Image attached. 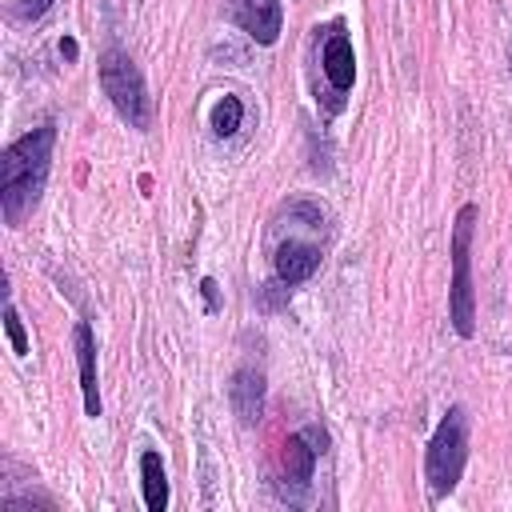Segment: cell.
I'll return each mask as SVG.
<instances>
[{
    "instance_id": "obj_13",
    "label": "cell",
    "mask_w": 512,
    "mask_h": 512,
    "mask_svg": "<svg viewBox=\"0 0 512 512\" xmlns=\"http://www.w3.org/2000/svg\"><path fill=\"white\" fill-rule=\"evenodd\" d=\"M4 328H8L12 352H16V356H28V336H24V324H20V316H16V308H12V304L4 308Z\"/></svg>"
},
{
    "instance_id": "obj_10",
    "label": "cell",
    "mask_w": 512,
    "mask_h": 512,
    "mask_svg": "<svg viewBox=\"0 0 512 512\" xmlns=\"http://www.w3.org/2000/svg\"><path fill=\"white\" fill-rule=\"evenodd\" d=\"M316 452L320 448H308V432L304 436H288L280 444V476L296 488H304L312 480V464H316Z\"/></svg>"
},
{
    "instance_id": "obj_4",
    "label": "cell",
    "mask_w": 512,
    "mask_h": 512,
    "mask_svg": "<svg viewBox=\"0 0 512 512\" xmlns=\"http://www.w3.org/2000/svg\"><path fill=\"white\" fill-rule=\"evenodd\" d=\"M100 88H104V96L112 100V108H116L132 128H148V116H152L148 88H144V76H140V68L132 64L128 52L108 48V52L100 56Z\"/></svg>"
},
{
    "instance_id": "obj_2",
    "label": "cell",
    "mask_w": 512,
    "mask_h": 512,
    "mask_svg": "<svg viewBox=\"0 0 512 512\" xmlns=\"http://www.w3.org/2000/svg\"><path fill=\"white\" fill-rule=\"evenodd\" d=\"M468 460V412L460 404H452L444 412V420L436 424L432 440H428V456H424V480L436 496H448L460 484Z\"/></svg>"
},
{
    "instance_id": "obj_11",
    "label": "cell",
    "mask_w": 512,
    "mask_h": 512,
    "mask_svg": "<svg viewBox=\"0 0 512 512\" xmlns=\"http://www.w3.org/2000/svg\"><path fill=\"white\" fill-rule=\"evenodd\" d=\"M140 480H144V504L152 512H164L168 508V476H164L160 452H144L140 456Z\"/></svg>"
},
{
    "instance_id": "obj_15",
    "label": "cell",
    "mask_w": 512,
    "mask_h": 512,
    "mask_svg": "<svg viewBox=\"0 0 512 512\" xmlns=\"http://www.w3.org/2000/svg\"><path fill=\"white\" fill-rule=\"evenodd\" d=\"M200 288H204V296H208V308H216V284H212V280H204Z\"/></svg>"
},
{
    "instance_id": "obj_8",
    "label": "cell",
    "mask_w": 512,
    "mask_h": 512,
    "mask_svg": "<svg viewBox=\"0 0 512 512\" xmlns=\"http://www.w3.org/2000/svg\"><path fill=\"white\" fill-rule=\"evenodd\" d=\"M320 268V248L304 240H284L276 248V276L280 284H304Z\"/></svg>"
},
{
    "instance_id": "obj_16",
    "label": "cell",
    "mask_w": 512,
    "mask_h": 512,
    "mask_svg": "<svg viewBox=\"0 0 512 512\" xmlns=\"http://www.w3.org/2000/svg\"><path fill=\"white\" fill-rule=\"evenodd\" d=\"M508 60H512V56H508Z\"/></svg>"
},
{
    "instance_id": "obj_3",
    "label": "cell",
    "mask_w": 512,
    "mask_h": 512,
    "mask_svg": "<svg viewBox=\"0 0 512 512\" xmlns=\"http://www.w3.org/2000/svg\"><path fill=\"white\" fill-rule=\"evenodd\" d=\"M476 204H464L452 224V284H448V316L460 336L476 332V292H472V228H476Z\"/></svg>"
},
{
    "instance_id": "obj_9",
    "label": "cell",
    "mask_w": 512,
    "mask_h": 512,
    "mask_svg": "<svg viewBox=\"0 0 512 512\" xmlns=\"http://www.w3.org/2000/svg\"><path fill=\"white\" fill-rule=\"evenodd\" d=\"M320 64H324V76H328V84L336 92H348L352 88V80H356V56H352V40L344 32H332L328 36Z\"/></svg>"
},
{
    "instance_id": "obj_14",
    "label": "cell",
    "mask_w": 512,
    "mask_h": 512,
    "mask_svg": "<svg viewBox=\"0 0 512 512\" xmlns=\"http://www.w3.org/2000/svg\"><path fill=\"white\" fill-rule=\"evenodd\" d=\"M48 8H52V0H24L20 16H24V20H40V16L48 12Z\"/></svg>"
},
{
    "instance_id": "obj_6",
    "label": "cell",
    "mask_w": 512,
    "mask_h": 512,
    "mask_svg": "<svg viewBox=\"0 0 512 512\" xmlns=\"http://www.w3.org/2000/svg\"><path fill=\"white\" fill-rule=\"evenodd\" d=\"M76 364H80V392H84V412L88 416H100V384H96V336L92 328L80 320L76 332Z\"/></svg>"
},
{
    "instance_id": "obj_12",
    "label": "cell",
    "mask_w": 512,
    "mask_h": 512,
    "mask_svg": "<svg viewBox=\"0 0 512 512\" xmlns=\"http://www.w3.org/2000/svg\"><path fill=\"white\" fill-rule=\"evenodd\" d=\"M240 120H244L240 96H220L216 108H212V132H216V136H232V132L240 128Z\"/></svg>"
},
{
    "instance_id": "obj_1",
    "label": "cell",
    "mask_w": 512,
    "mask_h": 512,
    "mask_svg": "<svg viewBox=\"0 0 512 512\" xmlns=\"http://www.w3.org/2000/svg\"><path fill=\"white\" fill-rule=\"evenodd\" d=\"M52 144H56V128L40 124L4 148V156H0V208H4L8 224H20L36 208L44 180H48Z\"/></svg>"
},
{
    "instance_id": "obj_7",
    "label": "cell",
    "mask_w": 512,
    "mask_h": 512,
    "mask_svg": "<svg viewBox=\"0 0 512 512\" xmlns=\"http://www.w3.org/2000/svg\"><path fill=\"white\" fill-rule=\"evenodd\" d=\"M228 400H232V412L244 424H256L260 412H264V376L256 368H236L232 384H228Z\"/></svg>"
},
{
    "instance_id": "obj_5",
    "label": "cell",
    "mask_w": 512,
    "mask_h": 512,
    "mask_svg": "<svg viewBox=\"0 0 512 512\" xmlns=\"http://www.w3.org/2000/svg\"><path fill=\"white\" fill-rule=\"evenodd\" d=\"M236 24L256 44H276L280 24H284V8H280V0H240L236 4Z\"/></svg>"
}]
</instances>
